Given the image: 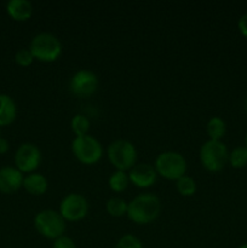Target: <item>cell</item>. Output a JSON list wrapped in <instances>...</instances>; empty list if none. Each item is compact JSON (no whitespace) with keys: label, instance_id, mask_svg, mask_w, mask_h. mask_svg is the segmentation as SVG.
<instances>
[{"label":"cell","instance_id":"cell-1","mask_svg":"<svg viewBox=\"0 0 247 248\" xmlns=\"http://www.w3.org/2000/svg\"><path fill=\"white\" fill-rule=\"evenodd\" d=\"M161 210L159 196L152 193L139 194L128 202L126 217L137 225H148L159 218Z\"/></svg>","mask_w":247,"mask_h":248},{"label":"cell","instance_id":"cell-2","mask_svg":"<svg viewBox=\"0 0 247 248\" xmlns=\"http://www.w3.org/2000/svg\"><path fill=\"white\" fill-rule=\"evenodd\" d=\"M29 51L34 60L43 63L56 62L62 55V43L52 33H39L33 36L29 44Z\"/></svg>","mask_w":247,"mask_h":248},{"label":"cell","instance_id":"cell-3","mask_svg":"<svg viewBox=\"0 0 247 248\" xmlns=\"http://www.w3.org/2000/svg\"><path fill=\"white\" fill-rule=\"evenodd\" d=\"M154 167L159 177L167 181H178L186 174L188 162L179 152L165 150L160 153L154 162Z\"/></svg>","mask_w":247,"mask_h":248},{"label":"cell","instance_id":"cell-4","mask_svg":"<svg viewBox=\"0 0 247 248\" xmlns=\"http://www.w3.org/2000/svg\"><path fill=\"white\" fill-rule=\"evenodd\" d=\"M109 162L116 171L128 172L137 164V149L127 140H115L107 148Z\"/></svg>","mask_w":247,"mask_h":248},{"label":"cell","instance_id":"cell-5","mask_svg":"<svg viewBox=\"0 0 247 248\" xmlns=\"http://www.w3.org/2000/svg\"><path fill=\"white\" fill-rule=\"evenodd\" d=\"M34 228L43 237L48 240H56L63 236L67 228V222L58 211L52 208H45L39 211L34 217Z\"/></svg>","mask_w":247,"mask_h":248},{"label":"cell","instance_id":"cell-6","mask_svg":"<svg viewBox=\"0 0 247 248\" xmlns=\"http://www.w3.org/2000/svg\"><path fill=\"white\" fill-rule=\"evenodd\" d=\"M70 149L75 159L86 166L98 164L103 156V147L101 142L91 135L74 137Z\"/></svg>","mask_w":247,"mask_h":248},{"label":"cell","instance_id":"cell-7","mask_svg":"<svg viewBox=\"0 0 247 248\" xmlns=\"http://www.w3.org/2000/svg\"><path fill=\"white\" fill-rule=\"evenodd\" d=\"M199 159L203 169L208 172H219L228 164L229 150L222 140H208L201 145Z\"/></svg>","mask_w":247,"mask_h":248},{"label":"cell","instance_id":"cell-8","mask_svg":"<svg viewBox=\"0 0 247 248\" xmlns=\"http://www.w3.org/2000/svg\"><path fill=\"white\" fill-rule=\"evenodd\" d=\"M43 160L40 148L31 142L22 143L14 155L15 167L26 174L36 172Z\"/></svg>","mask_w":247,"mask_h":248},{"label":"cell","instance_id":"cell-9","mask_svg":"<svg viewBox=\"0 0 247 248\" xmlns=\"http://www.w3.org/2000/svg\"><path fill=\"white\" fill-rule=\"evenodd\" d=\"M58 212L65 222H80L89 213V201L81 194L69 193L61 200Z\"/></svg>","mask_w":247,"mask_h":248},{"label":"cell","instance_id":"cell-10","mask_svg":"<svg viewBox=\"0 0 247 248\" xmlns=\"http://www.w3.org/2000/svg\"><path fill=\"white\" fill-rule=\"evenodd\" d=\"M98 86V77L96 73L89 69L77 70L69 80V91L77 98H89L96 93Z\"/></svg>","mask_w":247,"mask_h":248},{"label":"cell","instance_id":"cell-11","mask_svg":"<svg viewBox=\"0 0 247 248\" xmlns=\"http://www.w3.org/2000/svg\"><path fill=\"white\" fill-rule=\"evenodd\" d=\"M130 183L136 188L148 189L154 186L157 181V173L154 165L148 162H139L136 164L130 171L127 172Z\"/></svg>","mask_w":247,"mask_h":248},{"label":"cell","instance_id":"cell-12","mask_svg":"<svg viewBox=\"0 0 247 248\" xmlns=\"http://www.w3.org/2000/svg\"><path fill=\"white\" fill-rule=\"evenodd\" d=\"M24 174L15 166H4L0 169V193L12 195L23 186Z\"/></svg>","mask_w":247,"mask_h":248},{"label":"cell","instance_id":"cell-13","mask_svg":"<svg viewBox=\"0 0 247 248\" xmlns=\"http://www.w3.org/2000/svg\"><path fill=\"white\" fill-rule=\"evenodd\" d=\"M6 12L15 22H27L33 15V5L28 0H10L6 4Z\"/></svg>","mask_w":247,"mask_h":248},{"label":"cell","instance_id":"cell-14","mask_svg":"<svg viewBox=\"0 0 247 248\" xmlns=\"http://www.w3.org/2000/svg\"><path fill=\"white\" fill-rule=\"evenodd\" d=\"M22 188L33 196H41L47 191L48 189V181L44 174L39 172H33L24 176L23 186Z\"/></svg>","mask_w":247,"mask_h":248},{"label":"cell","instance_id":"cell-15","mask_svg":"<svg viewBox=\"0 0 247 248\" xmlns=\"http://www.w3.org/2000/svg\"><path fill=\"white\" fill-rule=\"evenodd\" d=\"M17 104L11 96L0 93V127L12 125L17 118Z\"/></svg>","mask_w":247,"mask_h":248},{"label":"cell","instance_id":"cell-16","mask_svg":"<svg viewBox=\"0 0 247 248\" xmlns=\"http://www.w3.org/2000/svg\"><path fill=\"white\" fill-rule=\"evenodd\" d=\"M206 133L208 140H222L227 133V124L220 116H212L206 124Z\"/></svg>","mask_w":247,"mask_h":248},{"label":"cell","instance_id":"cell-17","mask_svg":"<svg viewBox=\"0 0 247 248\" xmlns=\"http://www.w3.org/2000/svg\"><path fill=\"white\" fill-rule=\"evenodd\" d=\"M128 202L120 196H113L106 202V210L110 217L121 218L127 215Z\"/></svg>","mask_w":247,"mask_h":248},{"label":"cell","instance_id":"cell-18","mask_svg":"<svg viewBox=\"0 0 247 248\" xmlns=\"http://www.w3.org/2000/svg\"><path fill=\"white\" fill-rule=\"evenodd\" d=\"M130 178H128L127 172L124 171H114L113 173L110 174L108 179V186L109 189H110L113 193L120 194L124 193L126 189L130 186Z\"/></svg>","mask_w":247,"mask_h":248},{"label":"cell","instance_id":"cell-19","mask_svg":"<svg viewBox=\"0 0 247 248\" xmlns=\"http://www.w3.org/2000/svg\"><path fill=\"white\" fill-rule=\"evenodd\" d=\"M176 189L177 193L181 196L190 198V196L195 195L196 190H198V186H196V182L193 177L185 174L182 178H179L178 181H176Z\"/></svg>","mask_w":247,"mask_h":248},{"label":"cell","instance_id":"cell-20","mask_svg":"<svg viewBox=\"0 0 247 248\" xmlns=\"http://www.w3.org/2000/svg\"><path fill=\"white\" fill-rule=\"evenodd\" d=\"M90 126H91V123L85 114H77L70 120V130L74 133L75 137L89 135Z\"/></svg>","mask_w":247,"mask_h":248},{"label":"cell","instance_id":"cell-21","mask_svg":"<svg viewBox=\"0 0 247 248\" xmlns=\"http://www.w3.org/2000/svg\"><path fill=\"white\" fill-rule=\"evenodd\" d=\"M228 162L230 166L234 169H244L247 166V148L245 145L234 148L232 152H229V159Z\"/></svg>","mask_w":247,"mask_h":248},{"label":"cell","instance_id":"cell-22","mask_svg":"<svg viewBox=\"0 0 247 248\" xmlns=\"http://www.w3.org/2000/svg\"><path fill=\"white\" fill-rule=\"evenodd\" d=\"M114 248H144L143 242L137 236L131 234H126L121 236L115 244Z\"/></svg>","mask_w":247,"mask_h":248},{"label":"cell","instance_id":"cell-23","mask_svg":"<svg viewBox=\"0 0 247 248\" xmlns=\"http://www.w3.org/2000/svg\"><path fill=\"white\" fill-rule=\"evenodd\" d=\"M34 57L31 55V52L29 51V48H21L16 52L15 55V62L22 68H27V67H31L34 62Z\"/></svg>","mask_w":247,"mask_h":248},{"label":"cell","instance_id":"cell-24","mask_svg":"<svg viewBox=\"0 0 247 248\" xmlns=\"http://www.w3.org/2000/svg\"><path fill=\"white\" fill-rule=\"evenodd\" d=\"M52 248H77V245H75V241L72 237L63 235L58 239L53 240Z\"/></svg>","mask_w":247,"mask_h":248},{"label":"cell","instance_id":"cell-25","mask_svg":"<svg viewBox=\"0 0 247 248\" xmlns=\"http://www.w3.org/2000/svg\"><path fill=\"white\" fill-rule=\"evenodd\" d=\"M237 28H239L240 34L244 38L247 39V12L239 18V21H237Z\"/></svg>","mask_w":247,"mask_h":248},{"label":"cell","instance_id":"cell-26","mask_svg":"<svg viewBox=\"0 0 247 248\" xmlns=\"http://www.w3.org/2000/svg\"><path fill=\"white\" fill-rule=\"evenodd\" d=\"M10 149V143L7 142L6 138L0 137V155H4L9 152Z\"/></svg>","mask_w":247,"mask_h":248},{"label":"cell","instance_id":"cell-27","mask_svg":"<svg viewBox=\"0 0 247 248\" xmlns=\"http://www.w3.org/2000/svg\"><path fill=\"white\" fill-rule=\"evenodd\" d=\"M239 248H247V242H245V244L240 245V246H239Z\"/></svg>","mask_w":247,"mask_h":248},{"label":"cell","instance_id":"cell-28","mask_svg":"<svg viewBox=\"0 0 247 248\" xmlns=\"http://www.w3.org/2000/svg\"><path fill=\"white\" fill-rule=\"evenodd\" d=\"M245 147L247 148V132H246V135H245Z\"/></svg>","mask_w":247,"mask_h":248},{"label":"cell","instance_id":"cell-29","mask_svg":"<svg viewBox=\"0 0 247 248\" xmlns=\"http://www.w3.org/2000/svg\"><path fill=\"white\" fill-rule=\"evenodd\" d=\"M245 110L247 111V97H246V99H245Z\"/></svg>","mask_w":247,"mask_h":248}]
</instances>
